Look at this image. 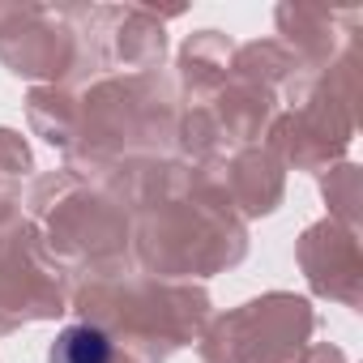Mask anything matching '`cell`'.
<instances>
[{"mask_svg": "<svg viewBox=\"0 0 363 363\" xmlns=\"http://www.w3.org/2000/svg\"><path fill=\"white\" fill-rule=\"evenodd\" d=\"M52 363H111V342L103 329H90V325H73L60 333L56 350H52Z\"/></svg>", "mask_w": 363, "mask_h": 363, "instance_id": "cell-1", "label": "cell"}]
</instances>
